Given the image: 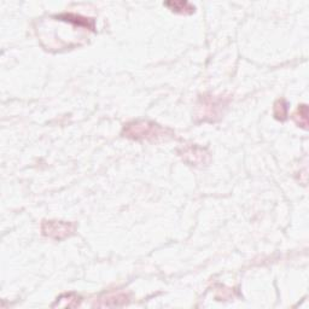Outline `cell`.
I'll return each mask as SVG.
<instances>
[{
	"label": "cell",
	"instance_id": "3957f363",
	"mask_svg": "<svg viewBox=\"0 0 309 309\" xmlns=\"http://www.w3.org/2000/svg\"><path fill=\"white\" fill-rule=\"evenodd\" d=\"M180 154L191 166H202V164L207 163L208 158H209V154L207 153V150L197 145L186 146L182 149Z\"/></svg>",
	"mask_w": 309,
	"mask_h": 309
},
{
	"label": "cell",
	"instance_id": "8992f818",
	"mask_svg": "<svg viewBox=\"0 0 309 309\" xmlns=\"http://www.w3.org/2000/svg\"><path fill=\"white\" fill-rule=\"evenodd\" d=\"M307 116H308V108H307V105L303 104V105H300V108L297 109V111L293 114V120H295V122L297 123L300 127L307 130V126H308Z\"/></svg>",
	"mask_w": 309,
	"mask_h": 309
},
{
	"label": "cell",
	"instance_id": "6da1fadb",
	"mask_svg": "<svg viewBox=\"0 0 309 309\" xmlns=\"http://www.w3.org/2000/svg\"><path fill=\"white\" fill-rule=\"evenodd\" d=\"M172 133L169 130L161 127L150 121H135L125 126L122 134L134 140H157Z\"/></svg>",
	"mask_w": 309,
	"mask_h": 309
},
{
	"label": "cell",
	"instance_id": "277c9868",
	"mask_svg": "<svg viewBox=\"0 0 309 309\" xmlns=\"http://www.w3.org/2000/svg\"><path fill=\"white\" fill-rule=\"evenodd\" d=\"M128 302V297L125 293H110L105 300H100L99 307H118Z\"/></svg>",
	"mask_w": 309,
	"mask_h": 309
},
{
	"label": "cell",
	"instance_id": "52a82bcc",
	"mask_svg": "<svg viewBox=\"0 0 309 309\" xmlns=\"http://www.w3.org/2000/svg\"><path fill=\"white\" fill-rule=\"evenodd\" d=\"M287 115V103L284 99H279L274 104V116L280 121H284Z\"/></svg>",
	"mask_w": 309,
	"mask_h": 309
},
{
	"label": "cell",
	"instance_id": "7a4b0ae2",
	"mask_svg": "<svg viewBox=\"0 0 309 309\" xmlns=\"http://www.w3.org/2000/svg\"><path fill=\"white\" fill-rule=\"evenodd\" d=\"M41 231L45 237H48L55 241H62L75 232V225L73 222L66 221H44Z\"/></svg>",
	"mask_w": 309,
	"mask_h": 309
},
{
	"label": "cell",
	"instance_id": "5b68a950",
	"mask_svg": "<svg viewBox=\"0 0 309 309\" xmlns=\"http://www.w3.org/2000/svg\"><path fill=\"white\" fill-rule=\"evenodd\" d=\"M164 5L171 7V10H173L174 12H179V14H192L195 11V7L187 1H168Z\"/></svg>",
	"mask_w": 309,
	"mask_h": 309
}]
</instances>
